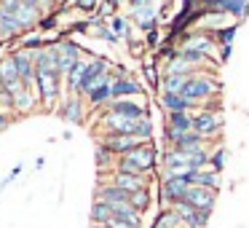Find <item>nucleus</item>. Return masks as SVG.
Wrapping results in <instances>:
<instances>
[{"label": "nucleus", "mask_w": 249, "mask_h": 228, "mask_svg": "<svg viewBox=\"0 0 249 228\" xmlns=\"http://www.w3.org/2000/svg\"><path fill=\"white\" fill-rule=\"evenodd\" d=\"M222 167H225V148L217 145L214 151L209 153V169H214V172H222Z\"/></svg>", "instance_id": "obj_36"}, {"label": "nucleus", "mask_w": 249, "mask_h": 228, "mask_svg": "<svg viewBox=\"0 0 249 228\" xmlns=\"http://www.w3.org/2000/svg\"><path fill=\"white\" fill-rule=\"evenodd\" d=\"M110 73V62L105 59V57H97V59H91L89 62V70H86V76L81 78V83H78V89H75V94H81V97H86L91 89H97L99 83L105 81V76Z\"/></svg>", "instance_id": "obj_8"}, {"label": "nucleus", "mask_w": 249, "mask_h": 228, "mask_svg": "<svg viewBox=\"0 0 249 228\" xmlns=\"http://www.w3.org/2000/svg\"><path fill=\"white\" fill-rule=\"evenodd\" d=\"M185 199H188L198 212H209V215H212V209H214V204H217V190L193 185V188L188 190V196H185Z\"/></svg>", "instance_id": "obj_17"}, {"label": "nucleus", "mask_w": 249, "mask_h": 228, "mask_svg": "<svg viewBox=\"0 0 249 228\" xmlns=\"http://www.w3.org/2000/svg\"><path fill=\"white\" fill-rule=\"evenodd\" d=\"M193 132H196V134H201L204 140H220L222 115L214 113V110L201 108L198 113H193Z\"/></svg>", "instance_id": "obj_7"}, {"label": "nucleus", "mask_w": 249, "mask_h": 228, "mask_svg": "<svg viewBox=\"0 0 249 228\" xmlns=\"http://www.w3.org/2000/svg\"><path fill=\"white\" fill-rule=\"evenodd\" d=\"M62 73L59 70H35V89H38V99L46 110L54 108L62 92Z\"/></svg>", "instance_id": "obj_5"}, {"label": "nucleus", "mask_w": 249, "mask_h": 228, "mask_svg": "<svg viewBox=\"0 0 249 228\" xmlns=\"http://www.w3.org/2000/svg\"><path fill=\"white\" fill-rule=\"evenodd\" d=\"M59 115L67 124H83L86 121V99L81 94H67L59 105Z\"/></svg>", "instance_id": "obj_11"}, {"label": "nucleus", "mask_w": 249, "mask_h": 228, "mask_svg": "<svg viewBox=\"0 0 249 228\" xmlns=\"http://www.w3.org/2000/svg\"><path fill=\"white\" fill-rule=\"evenodd\" d=\"M206 223H209V212H198V209L193 215L182 217V228H206Z\"/></svg>", "instance_id": "obj_34"}, {"label": "nucleus", "mask_w": 249, "mask_h": 228, "mask_svg": "<svg viewBox=\"0 0 249 228\" xmlns=\"http://www.w3.org/2000/svg\"><path fill=\"white\" fill-rule=\"evenodd\" d=\"M110 228H142V215L134 212L129 204L115 207V220L110 223Z\"/></svg>", "instance_id": "obj_22"}, {"label": "nucleus", "mask_w": 249, "mask_h": 228, "mask_svg": "<svg viewBox=\"0 0 249 228\" xmlns=\"http://www.w3.org/2000/svg\"><path fill=\"white\" fill-rule=\"evenodd\" d=\"M204 148H209V140H204L201 134H196V132H182L177 140V145L172 148V151H182V153H198L204 151Z\"/></svg>", "instance_id": "obj_24"}, {"label": "nucleus", "mask_w": 249, "mask_h": 228, "mask_svg": "<svg viewBox=\"0 0 249 228\" xmlns=\"http://www.w3.org/2000/svg\"><path fill=\"white\" fill-rule=\"evenodd\" d=\"M129 207H131L134 212H140V215H145V212L153 207V193H150V188L137 190V193H129Z\"/></svg>", "instance_id": "obj_28"}, {"label": "nucleus", "mask_w": 249, "mask_h": 228, "mask_svg": "<svg viewBox=\"0 0 249 228\" xmlns=\"http://www.w3.org/2000/svg\"><path fill=\"white\" fill-rule=\"evenodd\" d=\"M89 62H91V59H81V62H75V65H72V70L65 76V86H67V92H70V94H75V89H78V83H81V78L86 76Z\"/></svg>", "instance_id": "obj_27"}, {"label": "nucleus", "mask_w": 249, "mask_h": 228, "mask_svg": "<svg viewBox=\"0 0 249 228\" xmlns=\"http://www.w3.org/2000/svg\"><path fill=\"white\" fill-rule=\"evenodd\" d=\"M97 201H105V204H110V207H124V204H129V193H126L124 188H118V185L105 180L97 188Z\"/></svg>", "instance_id": "obj_19"}, {"label": "nucleus", "mask_w": 249, "mask_h": 228, "mask_svg": "<svg viewBox=\"0 0 249 228\" xmlns=\"http://www.w3.org/2000/svg\"><path fill=\"white\" fill-rule=\"evenodd\" d=\"M137 140L153 142V121L150 118H142L140 121V126H137Z\"/></svg>", "instance_id": "obj_37"}, {"label": "nucleus", "mask_w": 249, "mask_h": 228, "mask_svg": "<svg viewBox=\"0 0 249 228\" xmlns=\"http://www.w3.org/2000/svg\"><path fill=\"white\" fill-rule=\"evenodd\" d=\"M0 78H3V86L11 94H17L19 89H22V81H19V73H17V65H14L11 54L0 57Z\"/></svg>", "instance_id": "obj_20"}, {"label": "nucleus", "mask_w": 249, "mask_h": 228, "mask_svg": "<svg viewBox=\"0 0 249 228\" xmlns=\"http://www.w3.org/2000/svg\"><path fill=\"white\" fill-rule=\"evenodd\" d=\"M113 83H115L113 73H107V76H105V81L99 83L97 89H91V92L86 94V105H89V108H91V110L107 108V105L113 102Z\"/></svg>", "instance_id": "obj_13"}, {"label": "nucleus", "mask_w": 249, "mask_h": 228, "mask_svg": "<svg viewBox=\"0 0 249 228\" xmlns=\"http://www.w3.org/2000/svg\"><path fill=\"white\" fill-rule=\"evenodd\" d=\"M126 158H129L131 164H137V167L142 169V174H145V177H150V174L156 172V167H158V151H156V145H153V142L140 145L137 151H131Z\"/></svg>", "instance_id": "obj_9"}, {"label": "nucleus", "mask_w": 249, "mask_h": 228, "mask_svg": "<svg viewBox=\"0 0 249 228\" xmlns=\"http://www.w3.org/2000/svg\"><path fill=\"white\" fill-rule=\"evenodd\" d=\"M89 220H91V226H110V223L115 220V207L94 199L91 212H89Z\"/></svg>", "instance_id": "obj_25"}, {"label": "nucleus", "mask_w": 249, "mask_h": 228, "mask_svg": "<svg viewBox=\"0 0 249 228\" xmlns=\"http://www.w3.org/2000/svg\"><path fill=\"white\" fill-rule=\"evenodd\" d=\"M107 183L118 185V188H124L126 193H137V190H145L150 188V177H140V174H126V172H115L107 177Z\"/></svg>", "instance_id": "obj_15"}, {"label": "nucleus", "mask_w": 249, "mask_h": 228, "mask_svg": "<svg viewBox=\"0 0 249 228\" xmlns=\"http://www.w3.org/2000/svg\"><path fill=\"white\" fill-rule=\"evenodd\" d=\"M142 70H145L147 86H150V89H158V86H161V83H158V78H161V76H158V70H156V67H153V65H145Z\"/></svg>", "instance_id": "obj_38"}, {"label": "nucleus", "mask_w": 249, "mask_h": 228, "mask_svg": "<svg viewBox=\"0 0 249 228\" xmlns=\"http://www.w3.org/2000/svg\"><path fill=\"white\" fill-rule=\"evenodd\" d=\"M145 43H147V46H158V43H161V33H158V30H153V33H147Z\"/></svg>", "instance_id": "obj_41"}, {"label": "nucleus", "mask_w": 249, "mask_h": 228, "mask_svg": "<svg viewBox=\"0 0 249 228\" xmlns=\"http://www.w3.org/2000/svg\"><path fill=\"white\" fill-rule=\"evenodd\" d=\"M91 228H110V226H91Z\"/></svg>", "instance_id": "obj_44"}, {"label": "nucleus", "mask_w": 249, "mask_h": 228, "mask_svg": "<svg viewBox=\"0 0 249 228\" xmlns=\"http://www.w3.org/2000/svg\"><path fill=\"white\" fill-rule=\"evenodd\" d=\"M97 142H102V145L107 148V151L113 153L115 158L129 156L131 151H137L140 145H145V142H142V140H137V137H121V134H102Z\"/></svg>", "instance_id": "obj_10"}, {"label": "nucleus", "mask_w": 249, "mask_h": 228, "mask_svg": "<svg viewBox=\"0 0 249 228\" xmlns=\"http://www.w3.org/2000/svg\"><path fill=\"white\" fill-rule=\"evenodd\" d=\"M56 51H59V73H62V76H67V73L72 70V65L83 59L81 46H78L75 40H70V38L56 40Z\"/></svg>", "instance_id": "obj_12"}, {"label": "nucleus", "mask_w": 249, "mask_h": 228, "mask_svg": "<svg viewBox=\"0 0 249 228\" xmlns=\"http://www.w3.org/2000/svg\"><path fill=\"white\" fill-rule=\"evenodd\" d=\"M35 105H38L35 102V92L30 86H22L14 94V110H17V113H33Z\"/></svg>", "instance_id": "obj_26"}, {"label": "nucleus", "mask_w": 249, "mask_h": 228, "mask_svg": "<svg viewBox=\"0 0 249 228\" xmlns=\"http://www.w3.org/2000/svg\"><path fill=\"white\" fill-rule=\"evenodd\" d=\"M56 22H59V14H49V17H43V19H40V24H38V27H40V30H51Z\"/></svg>", "instance_id": "obj_39"}, {"label": "nucleus", "mask_w": 249, "mask_h": 228, "mask_svg": "<svg viewBox=\"0 0 249 228\" xmlns=\"http://www.w3.org/2000/svg\"><path fill=\"white\" fill-rule=\"evenodd\" d=\"M8 124H11V113H6V110H0V129H6Z\"/></svg>", "instance_id": "obj_43"}, {"label": "nucleus", "mask_w": 249, "mask_h": 228, "mask_svg": "<svg viewBox=\"0 0 249 228\" xmlns=\"http://www.w3.org/2000/svg\"><path fill=\"white\" fill-rule=\"evenodd\" d=\"M231 54H233V49H231V46H225V49H220V65H225V62L231 59Z\"/></svg>", "instance_id": "obj_42"}, {"label": "nucleus", "mask_w": 249, "mask_h": 228, "mask_svg": "<svg viewBox=\"0 0 249 228\" xmlns=\"http://www.w3.org/2000/svg\"><path fill=\"white\" fill-rule=\"evenodd\" d=\"M217 49V40L209 30H185L182 38H179L177 51L179 54H193V57H206Z\"/></svg>", "instance_id": "obj_3"}, {"label": "nucleus", "mask_w": 249, "mask_h": 228, "mask_svg": "<svg viewBox=\"0 0 249 228\" xmlns=\"http://www.w3.org/2000/svg\"><path fill=\"white\" fill-rule=\"evenodd\" d=\"M0 6L17 17L22 33H30V30H33L35 24H40V19H43L46 3H33V0H3Z\"/></svg>", "instance_id": "obj_2"}, {"label": "nucleus", "mask_w": 249, "mask_h": 228, "mask_svg": "<svg viewBox=\"0 0 249 228\" xmlns=\"http://www.w3.org/2000/svg\"><path fill=\"white\" fill-rule=\"evenodd\" d=\"M110 30H113L115 35H121V40H126V43L134 38V30H131L129 17H121V14H115V17L110 19Z\"/></svg>", "instance_id": "obj_31"}, {"label": "nucleus", "mask_w": 249, "mask_h": 228, "mask_svg": "<svg viewBox=\"0 0 249 228\" xmlns=\"http://www.w3.org/2000/svg\"><path fill=\"white\" fill-rule=\"evenodd\" d=\"M129 22L134 24L142 33H153L161 22V6L158 3H150V0H134L129 6Z\"/></svg>", "instance_id": "obj_4"}, {"label": "nucleus", "mask_w": 249, "mask_h": 228, "mask_svg": "<svg viewBox=\"0 0 249 228\" xmlns=\"http://www.w3.org/2000/svg\"><path fill=\"white\" fill-rule=\"evenodd\" d=\"M238 27H241V24H238V22H233L231 27H217V30H212V35H214L217 46H220V49L231 46V43H233V38H236V33H238Z\"/></svg>", "instance_id": "obj_33"}, {"label": "nucleus", "mask_w": 249, "mask_h": 228, "mask_svg": "<svg viewBox=\"0 0 249 228\" xmlns=\"http://www.w3.org/2000/svg\"><path fill=\"white\" fill-rule=\"evenodd\" d=\"M72 8H78V11H97L99 3H91V0H81V3H72Z\"/></svg>", "instance_id": "obj_40"}, {"label": "nucleus", "mask_w": 249, "mask_h": 228, "mask_svg": "<svg viewBox=\"0 0 249 228\" xmlns=\"http://www.w3.org/2000/svg\"><path fill=\"white\" fill-rule=\"evenodd\" d=\"M150 228H182V220H179V215L172 207H166L163 212H158V217L153 220Z\"/></svg>", "instance_id": "obj_32"}, {"label": "nucleus", "mask_w": 249, "mask_h": 228, "mask_svg": "<svg viewBox=\"0 0 249 228\" xmlns=\"http://www.w3.org/2000/svg\"><path fill=\"white\" fill-rule=\"evenodd\" d=\"M158 105H161V110H166V113H198V105L190 102V99H185L182 94H158Z\"/></svg>", "instance_id": "obj_16"}, {"label": "nucleus", "mask_w": 249, "mask_h": 228, "mask_svg": "<svg viewBox=\"0 0 249 228\" xmlns=\"http://www.w3.org/2000/svg\"><path fill=\"white\" fill-rule=\"evenodd\" d=\"M107 110H113V113L124 115V118H131V121H142V118H147L145 105L134 102V99H113V102L107 105Z\"/></svg>", "instance_id": "obj_18"}, {"label": "nucleus", "mask_w": 249, "mask_h": 228, "mask_svg": "<svg viewBox=\"0 0 249 228\" xmlns=\"http://www.w3.org/2000/svg\"><path fill=\"white\" fill-rule=\"evenodd\" d=\"M137 94H145V86L131 76L118 78L113 83V99H126V97H137Z\"/></svg>", "instance_id": "obj_23"}, {"label": "nucleus", "mask_w": 249, "mask_h": 228, "mask_svg": "<svg viewBox=\"0 0 249 228\" xmlns=\"http://www.w3.org/2000/svg\"><path fill=\"white\" fill-rule=\"evenodd\" d=\"M220 92H222V83L217 81V76H212V73H196V76H190L188 83H185L182 97L190 99V102H196L198 108H204V99L217 97Z\"/></svg>", "instance_id": "obj_1"}, {"label": "nucleus", "mask_w": 249, "mask_h": 228, "mask_svg": "<svg viewBox=\"0 0 249 228\" xmlns=\"http://www.w3.org/2000/svg\"><path fill=\"white\" fill-rule=\"evenodd\" d=\"M22 27H19L17 17H14L11 11H6V8L0 6V40H6V43H11V40L22 38Z\"/></svg>", "instance_id": "obj_21"}, {"label": "nucleus", "mask_w": 249, "mask_h": 228, "mask_svg": "<svg viewBox=\"0 0 249 228\" xmlns=\"http://www.w3.org/2000/svg\"><path fill=\"white\" fill-rule=\"evenodd\" d=\"M94 156H97V167H99V169H107L110 164H115V156L102 145V142H97V151H94Z\"/></svg>", "instance_id": "obj_35"}, {"label": "nucleus", "mask_w": 249, "mask_h": 228, "mask_svg": "<svg viewBox=\"0 0 249 228\" xmlns=\"http://www.w3.org/2000/svg\"><path fill=\"white\" fill-rule=\"evenodd\" d=\"M11 57H14V65H17V73H19L22 86L33 89V83H35V59H33V51L17 49V51H11Z\"/></svg>", "instance_id": "obj_14"}, {"label": "nucleus", "mask_w": 249, "mask_h": 228, "mask_svg": "<svg viewBox=\"0 0 249 228\" xmlns=\"http://www.w3.org/2000/svg\"><path fill=\"white\" fill-rule=\"evenodd\" d=\"M166 126L177 132H193V113H166Z\"/></svg>", "instance_id": "obj_30"}, {"label": "nucleus", "mask_w": 249, "mask_h": 228, "mask_svg": "<svg viewBox=\"0 0 249 228\" xmlns=\"http://www.w3.org/2000/svg\"><path fill=\"white\" fill-rule=\"evenodd\" d=\"M198 188H209V190H217L220 193V172H214V169H201V172H196V183Z\"/></svg>", "instance_id": "obj_29"}, {"label": "nucleus", "mask_w": 249, "mask_h": 228, "mask_svg": "<svg viewBox=\"0 0 249 228\" xmlns=\"http://www.w3.org/2000/svg\"><path fill=\"white\" fill-rule=\"evenodd\" d=\"M193 183H196V172H188L182 177H172V180H161V201L166 207L182 201L188 196V190L193 188Z\"/></svg>", "instance_id": "obj_6"}]
</instances>
